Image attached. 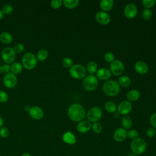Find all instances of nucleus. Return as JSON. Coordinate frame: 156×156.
<instances>
[{"label": "nucleus", "instance_id": "1", "mask_svg": "<svg viewBox=\"0 0 156 156\" xmlns=\"http://www.w3.org/2000/svg\"><path fill=\"white\" fill-rule=\"evenodd\" d=\"M86 115L84 107L77 103L71 104L68 109V116L69 118L75 122L82 121Z\"/></svg>", "mask_w": 156, "mask_h": 156}, {"label": "nucleus", "instance_id": "2", "mask_svg": "<svg viewBox=\"0 0 156 156\" xmlns=\"http://www.w3.org/2000/svg\"><path fill=\"white\" fill-rule=\"evenodd\" d=\"M102 90L104 93L108 96H115L120 91L119 85L114 80H106L102 85Z\"/></svg>", "mask_w": 156, "mask_h": 156}, {"label": "nucleus", "instance_id": "3", "mask_svg": "<svg viewBox=\"0 0 156 156\" xmlns=\"http://www.w3.org/2000/svg\"><path fill=\"white\" fill-rule=\"evenodd\" d=\"M130 146L133 154L135 155H141L146 151L147 143L144 139L138 137L132 141Z\"/></svg>", "mask_w": 156, "mask_h": 156}, {"label": "nucleus", "instance_id": "4", "mask_svg": "<svg viewBox=\"0 0 156 156\" xmlns=\"http://www.w3.org/2000/svg\"><path fill=\"white\" fill-rule=\"evenodd\" d=\"M37 62L38 60L36 56L32 52L25 53L21 60V64L27 70H32L34 69L37 65Z\"/></svg>", "mask_w": 156, "mask_h": 156}, {"label": "nucleus", "instance_id": "5", "mask_svg": "<svg viewBox=\"0 0 156 156\" xmlns=\"http://www.w3.org/2000/svg\"><path fill=\"white\" fill-rule=\"evenodd\" d=\"M70 76L76 79H84L87 75V69L82 65H73L69 70Z\"/></svg>", "mask_w": 156, "mask_h": 156}, {"label": "nucleus", "instance_id": "6", "mask_svg": "<svg viewBox=\"0 0 156 156\" xmlns=\"http://www.w3.org/2000/svg\"><path fill=\"white\" fill-rule=\"evenodd\" d=\"M82 84L86 90L94 91L98 86V79L94 74H90L83 79Z\"/></svg>", "mask_w": 156, "mask_h": 156}, {"label": "nucleus", "instance_id": "7", "mask_svg": "<svg viewBox=\"0 0 156 156\" xmlns=\"http://www.w3.org/2000/svg\"><path fill=\"white\" fill-rule=\"evenodd\" d=\"M1 58L5 64H12L16 58V53L11 47L4 48L1 52Z\"/></svg>", "mask_w": 156, "mask_h": 156}, {"label": "nucleus", "instance_id": "8", "mask_svg": "<svg viewBox=\"0 0 156 156\" xmlns=\"http://www.w3.org/2000/svg\"><path fill=\"white\" fill-rule=\"evenodd\" d=\"M102 111L98 107H93L87 113V118L90 122H96L102 117Z\"/></svg>", "mask_w": 156, "mask_h": 156}, {"label": "nucleus", "instance_id": "9", "mask_svg": "<svg viewBox=\"0 0 156 156\" xmlns=\"http://www.w3.org/2000/svg\"><path fill=\"white\" fill-rule=\"evenodd\" d=\"M110 71L112 74L115 76L121 75L124 71V66L123 63L119 60H115L110 65Z\"/></svg>", "mask_w": 156, "mask_h": 156}, {"label": "nucleus", "instance_id": "10", "mask_svg": "<svg viewBox=\"0 0 156 156\" xmlns=\"http://www.w3.org/2000/svg\"><path fill=\"white\" fill-rule=\"evenodd\" d=\"M2 82L5 87L8 88L12 89L16 86L18 83V79L16 75L10 72L4 75Z\"/></svg>", "mask_w": 156, "mask_h": 156}, {"label": "nucleus", "instance_id": "11", "mask_svg": "<svg viewBox=\"0 0 156 156\" xmlns=\"http://www.w3.org/2000/svg\"><path fill=\"white\" fill-rule=\"evenodd\" d=\"M138 13V9L135 4L133 3H128L124 9V13L126 18L132 19L135 18Z\"/></svg>", "mask_w": 156, "mask_h": 156}, {"label": "nucleus", "instance_id": "12", "mask_svg": "<svg viewBox=\"0 0 156 156\" xmlns=\"http://www.w3.org/2000/svg\"><path fill=\"white\" fill-rule=\"evenodd\" d=\"M132 105L131 102L126 100L121 101L117 107L118 113L124 116L129 114L132 111Z\"/></svg>", "mask_w": 156, "mask_h": 156}, {"label": "nucleus", "instance_id": "13", "mask_svg": "<svg viewBox=\"0 0 156 156\" xmlns=\"http://www.w3.org/2000/svg\"><path fill=\"white\" fill-rule=\"evenodd\" d=\"M95 19L99 24L102 25H107L110 22L111 16L106 12L99 11L95 15Z\"/></svg>", "mask_w": 156, "mask_h": 156}, {"label": "nucleus", "instance_id": "14", "mask_svg": "<svg viewBox=\"0 0 156 156\" xmlns=\"http://www.w3.org/2000/svg\"><path fill=\"white\" fill-rule=\"evenodd\" d=\"M29 114L30 117L35 120L41 119L44 115V110L39 106H32L30 107Z\"/></svg>", "mask_w": 156, "mask_h": 156}, {"label": "nucleus", "instance_id": "15", "mask_svg": "<svg viewBox=\"0 0 156 156\" xmlns=\"http://www.w3.org/2000/svg\"><path fill=\"white\" fill-rule=\"evenodd\" d=\"M127 137V131L123 127H119L115 130L113 133V139L116 142H122Z\"/></svg>", "mask_w": 156, "mask_h": 156}, {"label": "nucleus", "instance_id": "16", "mask_svg": "<svg viewBox=\"0 0 156 156\" xmlns=\"http://www.w3.org/2000/svg\"><path fill=\"white\" fill-rule=\"evenodd\" d=\"M112 73L108 68H101L97 70L96 73V76L98 79L100 80H108L111 77Z\"/></svg>", "mask_w": 156, "mask_h": 156}, {"label": "nucleus", "instance_id": "17", "mask_svg": "<svg viewBox=\"0 0 156 156\" xmlns=\"http://www.w3.org/2000/svg\"><path fill=\"white\" fill-rule=\"evenodd\" d=\"M91 129V124L88 120H82L77 125V130L79 132L85 133L88 132Z\"/></svg>", "mask_w": 156, "mask_h": 156}, {"label": "nucleus", "instance_id": "18", "mask_svg": "<svg viewBox=\"0 0 156 156\" xmlns=\"http://www.w3.org/2000/svg\"><path fill=\"white\" fill-rule=\"evenodd\" d=\"M135 71L140 74H145L149 71V67L143 61H138L135 64Z\"/></svg>", "mask_w": 156, "mask_h": 156}, {"label": "nucleus", "instance_id": "19", "mask_svg": "<svg viewBox=\"0 0 156 156\" xmlns=\"http://www.w3.org/2000/svg\"><path fill=\"white\" fill-rule=\"evenodd\" d=\"M62 140L65 143L71 145L74 144L76 142V138L75 135L69 131L63 133L62 136Z\"/></svg>", "mask_w": 156, "mask_h": 156}, {"label": "nucleus", "instance_id": "20", "mask_svg": "<svg viewBox=\"0 0 156 156\" xmlns=\"http://www.w3.org/2000/svg\"><path fill=\"white\" fill-rule=\"evenodd\" d=\"M113 0H102L99 3V7L104 12L110 11L113 7Z\"/></svg>", "mask_w": 156, "mask_h": 156}, {"label": "nucleus", "instance_id": "21", "mask_svg": "<svg viewBox=\"0 0 156 156\" xmlns=\"http://www.w3.org/2000/svg\"><path fill=\"white\" fill-rule=\"evenodd\" d=\"M13 36L8 32H3L0 34V41L3 44H10L13 41Z\"/></svg>", "mask_w": 156, "mask_h": 156}, {"label": "nucleus", "instance_id": "22", "mask_svg": "<svg viewBox=\"0 0 156 156\" xmlns=\"http://www.w3.org/2000/svg\"><path fill=\"white\" fill-rule=\"evenodd\" d=\"M23 66L22 64L18 62H15L10 65V73L15 75H17L21 73Z\"/></svg>", "mask_w": 156, "mask_h": 156}, {"label": "nucleus", "instance_id": "23", "mask_svg": "<svg viewBox=\"0 0 156 156\" xmlns=\"http://www.w3.org/2000/svg\"><path fill=\"white\" fill-rule=\"evenodd\" d=\"M140 96V91L137 90H132L129 91L127 94L126 98L128 101H135L139 99Z\"/></svg>", "mask_w": 156, "mask_h": 156}, {"label": "nucleus", "instance_id": "24", "mask_svg": "<svg viewBox=\"0 0 156 156\" xmlns=\"http://www.w3.org/2000/svg\"><path fill=\"white\" fill-rule=\"evenodd\" d=\"M121 124L124 129L126 130L129 129L132 126V120L129 116L125 115L121 119Z\"/></svg>", "mask_w": 156, "mask_h": 156}, {"label": "nucleus", "instance_id": "25", "mask_svg": "<svg viewBox=\"0 0 156 156\" xmlns=\"http://www.w3.org/2000/svg\"><path fill=\"white\" fill-rule=\"evenodd\" d=\"M118 83L119 86L122 87H127L130 85L131 80L129 77L127 76H122L118 79Z\"/></svg>", "mask_w": 156, "mask_h": 156}, {"label": "nucleus", "instance_id": "26", "mask_svg": "<svg viewBox=\"0 0 156 156\" xmlns=\"http://www.w3.org/2000/svg\"><path fill=\"white\" fill-rule=\"evenodd\" d=\"M48 55H49V52L46 49H41L37 52L36 57H37L38 61L43 62V61H44L45 60H46V58L48 57Z\"/></svg>", "mask_w": 156, "mask_h": 156}, {"label": "nucleus", "instance_id": "27", "mask_svg": "<svg viewBox=\"0 0 156 156\" xmlns=\"http://www.w3.org/2000/svg\"><path fill=\"white\" fill-rule=\"evenodd\" d=\"M87 71L90 74H94L98 70V65L94 61H90L87 65Z\"/></svg>", "mask_w": 156, "mask_h": 156}, {"label": "nucleus", "instance_id": "28", "mask_svg": "<svg viewBox=\"0 0 156 156\" xmlns=\"http://www.w3.org/2000/svg\"><path fill=\"white\" fill-rule=\"evenodd\" d=\"M79 3L78 0H64L63 4L64 6L69 9H72L76 7Z\"/></svg>", "mask_w": 156, "mask_h": 156}, {"label": "nucleus", "instance_id": "29", "mask_svg": "<svg viewBox=\"0 0 156 156\" xmlns=\"http://www.w3.org/2000/svg\"><path fill=\"white\" fill-rule=\"evenodd\" d=\"M105 110L111 113H114L117 110V107L113 101H107L104 105Z\"/></svg>", "mask_w": 156, "mask_h": 156}, {"label": "nucleus", "instance_id": "30", "mask_svg": "<svg viewBox=\"0 0 156 156\" xmlns=\"http://www.w3.org/2000/svg\"><path fill=\"white\" fill-rule=\"evenodd\" d=\"M141 16L142 18L144 20H149L152 16V12L150 9H144L143 10L142 13H141Z\"/></svg>", "mask_w": 156, "mask_h": 156}, {"label": "nucleus", "instance_id": "31", "mask_svg": "<svg viewBox=\"0 0 156 156\" xmlns=\"http://www.w3.org/2000/svg\"><path fill=\"white\" fill-rule=\"evenodd\" d=\"M73 60L68 57H64L62 61V65L66 68H70L73 65Z\"/></svg>", "mask_w": 156, "mask_h": 156}, {"label": "nucleus", "instance_id": "32", "mask_svg": "<svg viewBox=\"0 0 156 156\" xmlns=\"http://www.w3.org/2000/svg\"><path fill=\"white\" fill-rule=\"evenodd\" d=\"M1 10L4 15H10L13 12V7L10 4H5L2 6Z\"/></svg>", "mask_w": 156, "mask_h": 156}, {"label": "nucleus", "instance_id": "33", "mask_svg": "<svg viewBox=\"0 0 156 156\" xmlns=\"http://www.w3.org/2000/svg\"><path fill=\"white\" fill-rule=\"evenodd\" d=\"M91 129L94 133L98 134L101 132L102 127V125L99 122H94L91 125Z\"/></svg>", "mask_w": 156, "mask_h": 156}, {"label": "nucleus", "instance_id": "34", "mask_svg": "<svg viewBox=\"0 0 156 156\" xmlns=\"http://www.w3.org/2000/svg\"><path fill=\"white\" fill-rule=\"evenodd\" d=\"M139 133L135 129H130L129 131H127V137L130 139H132V140L134 139H136L138 137Z\"/></svg>", "mask_w": 156, "mask_h": 156}, {"label": "nucleus", "instance_id": "35", "mask_svg": "<svg viewBox=\"0 0 156 156\" xmlns=\"http://www.w3.org/2000/svg\"><path fill=\"white\" fill-rule=\"evenodd\" d=\"M156 3L155 0H143L142 4L146 9H150Z\"/></svg>", "mask_w": 156, "mask_h": 156}, {"label": "nucleus", "instance_id": "36", "mask_svg": "<svg viewBox=\"0 0 156 156\" xmlns=\"http://www.w3.org/2000/svg\"><path fill=\"white\" fill-rule=\"evenodd\" d=\"M63 4L62 0H52L51 2V6L54 9H57L61 7Z\"/></svg>", "mask_w": 156, "mask_h": 156}, {"label": "nucleus", "instance_id": "37", "mask_svg": "<svg viewBox=\"0 0 156 156\" xmlns=\"http://www.w3.org/2000/svg\"><path fill=\"white\" fill-rule=\"evenodd\" d=\"M13 49L16 54H20L24 51V46L22 43H16L14 45Z\"/></svg>", "mask_w": 156, "mask_h": 156}, {"label": "nucleus", "instance_id": "38", "mask_svg": "<svg viewBox=\"0 0 156 156\" xmlns=\"http://www.w3.org/2000/svg\"><path fill=\"white\" fill-rule=\"evenodd\" d=\"M104 59L107 62L112 63L113 60H115V55L111 52H107L104 54Z\"/></svg>", "mask_w": 156, "mask_h": 156}, {"label": "nucleus", "instance_id": "39", "mask_svg": "<svg viewBox=\"0 0 156 156\" xmlns=\"http://www.w3.org/2000/svg\"><path fill=\"white\" fill-rule=\"evenodd\" d=\"M10 132L7 127L2 126L0 128V136L2 138H7L9 135Z\"/></svg>", "mask_w": 156, "mask_h": 156}, {"label": "nucleus", "instance_id": "40", "mask_svg": "<svg viewBox=\"0 0 156 156\" xmlns=\"http://www.w3.org/2000/svg\"><path fill=\"white\" fill-rule=\"evenodd\" d=\"M9 99V96L7 93L3 90H0V102L5 103Z\"/></svg>", "mask_w": 156, "mask_h": 156}, {"label": "nucleus", "instance_id": "41", "mask_svg": "<svg viewBox=\"0 0 156 156\" xmlns=\"http://www.w3.org/2000/svg\"><path fill=\"white\" fill-rule=\"evenodd\" d=\"M146 135L149 138H152L156 135V130L154 127H150L146 130Z\"/></svg>", "mask_w": 156, "mask_h": 156}, {"label": "nucleus", "instance_id": "42", "mask_svg": "<svg viewBox=\"0 0 156 156\" xmlns=\"http://www.w3.org/2000/svg\"><path fill=\"white\" fill-rule=\"evenodd\" d=\"M150 122L152 127L156 129V113L151 115L150 117Z\"/></svg>", "mask_w": 156, "mask_h": 156}, {"label": "nucleus", "instance_id": "43", "mask_svg": "<svg viewBox=\"0 0 156 156\" xmlns=\"http://www.w3.org/2000/svg\"><path fill=\"white\" fill-rule=\"evenodd\" d=\"M4 68V73H9L10 72V65L9 64H4L2 65Z\"/></svg>", "mask_w": 156, "mask_h": 156}, {"label": "nucleus", "instance_id": "44", "mask_svg": "<svg viewBox=\"0 0 156 156\" xmlns=\"http://www.w3.org/2000/svg\"><path fill=\"white\" fill-rule=\"evenodd\" d=\"M4 123V121L3 118L0 116V128H1L3 126Z\"/></svg>", "mask_w": 156, "mask_h": 156}, {"label": "nucleus", "instance_id": "45", "mask_svg": "<svg viewBox=\"0 0 156 156\" xmlns=\"http://www.w3.org/2000/svg\"><path fill=\"white\" fill-rule=\"evenodd\" d=\"M30 107H30L29 105H25V106H24V110L25 111H26V112H29V110H30Z\"/></svg>", "mask_w": 156, "mask_h": 156}, {"label": "nucleus", "instance_id": "46", "mask_svg": "<svg viewBox=\"0 0 156 156\" xmlns=\"http://www.w3.org/2000/svg\"><path fill=\"white\" fill-rule=\"evenodd\" d=\"M4 15L2 12V10L0 9V20H1L4 18Z\"/></svg>", "mask_w": 156, "mask_h": 156}, {"label": "nucleus", "instance_id": "47", "mask_svg": "<svg viewBox=\"0 0 156 156\" xmlns=\"http://www.w3.org/2000/svg\"><path fill=\"white\" fill-rule=\"evenodd\" d=\"M0 73H4V68L2 65L0 66Z\"/></svg>", "mask_w": 156, "mask_h": 156}, {"label": "nucleus", "instance_id": "48", "mask_svg": "<svg viewBox=\"0 0 156 156\" xmlns=\"http://www.w3.org/2000/svg\"><path fill=\"white\" fill-rule=\"evenodd\" d=\"M21 156H31L29 153H24L21 155Z\"/></svg>", "mask_w": 156, "mask_h": 156}, {"label": "nucleus", "instance_id": "49", "mask_svg": "<svg viewBox=\"0 0 156 156\" xmlns=\"http://www.w3.org/2000/svg\"><path fill=\"white\" fill-rule=\"evenodd\" d=\"M118 114H119V113H118V112H117V114H116V113L115 112V114H114V116H115V118H117L118 117Z\"/></svg>", "mask_w": 156, "mask_h": 156}]
</instances>
